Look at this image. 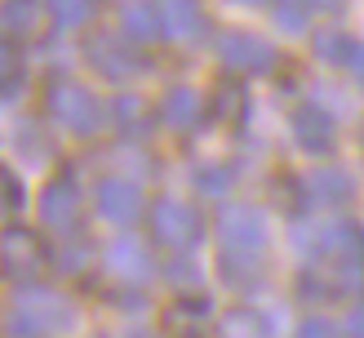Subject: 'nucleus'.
<instances>
[{"mask_svg": "<svg viewBox=\"0 0 364 338\" xmlns=\"http://www.w3.org/2000/svg\"><path fill=\"white\" fill-rule=\"evenodd\" d=\"M351 174H342V169H316L311 174V196L320 205H342V201H351Z\"/></svg>", "mask_w": 364, "mask_h": 338, "instance_id": "17", "label": "nucleus"}, {"mask_svg": "<svg viewBox=\"0 0 364 338\" xmlns=\"http://www.w3.org/2000/svg\"><path fill=\"white\" fill-rule=\"evenodd\" d=\"M351 71H355V80L364 85V45L355 49V58H351Z\"/></svg>", "mask_w": 364, "mask_h": 338, "instance_id": "29", "label": "nucleus"}, {"mask_svg": "<svg viewBox=\"0 0 364 338\" xmlns=\"http://www.w3.org/2000/svg\"><path fill=\"white\" fill-rule=\"evenodd\" d=\"M89 63H94L102 76H112V80H124V76H134V71L142 67V58L134 53V45H129L124 31L94 36V41H89Z\"/></svg>", "mask_w": 364, "mask_h": 338, "instance_id": "8", "label": "nucleus"}, {"mask_svg": "<svg viewBox=\"0 0 364 338\" xmlns=\"http://www.w3.org/2000/svg\"><path fill=\"white\" fill-rule=\"evenodd\" d=\"M160 23H165V36L173 41H200L205 36V14H200L196 0H156Z\"/></svg>", "mask_w": 364, "mask_h": 338, "instance_id": "12", "label": "nucleus"}, {"mask_svg": "<svg viewBox=\"0 0 364 338\" xmlns=\"http://www.w3.org/2000/svg\"><path fill=\"white\" fill-rule=\"evenodd\" d=\"M102 263H107V272H112L116 280H129V285L151 280V249L142 245V241H134V236L112 241V245H107V254H102Z\"/></svg>", "mask_w": 364, "mask_h": 338, "instance_id": "9", "label": "nucleus"}, {"mask_svg": "<svg viewBox=\"0 0 364 338\" xmlns=\"http://www.w3.org/2000/svg\"><path fill=\"white\" fill-rule=\"evenodd\" d=\"M218 58H223L231 71L258 76V71L276 67V49H271V41H262V36H253V31H227L223 41H218Z\"/></svg>", "mask_w": 364, "mask_h": 338, "instance_id": "6", "label": "nucleus"}, {"mask_svg": "<svg viewBox=\"0 0 364 338\" xmlns=\"http://www.w3.org/2000/svg\"><path fill=\"white\" fill-rule=\"evenodd\" d=\"M302 5L316 14H333V9H342V0H302Z\"/></svg>", "mask_w": 364, "mask_h": 338, "instance_id": "28", "label": "nucleus"}, {"mask_svg": "<svg viewBox=\"0 0 364 338\" xmlns=\"http://www.w3.org/2000/svg\"><path fill=\"white\" fill-rule=\"evenodd\" d=\"M45 14H49L45 0H5V5H0V23L18 36H36L45 23Z\"/></svg>", "mask_w": 364, "mask_h": 338, "instance_id": "16", "label": "nucleus"}, {"mask_svg": "<svg viewBox=\"0 0 364 338\" xmlns=\"http://www.w3.org/2000/svg\"><path fill=\"white\" fill-rule=\"evenodd\" d=\"M45 9L53 18V27L71 31V27H85L94 18V0H45Z\"/></svg>", "mask_w": 364, "mask_h": 338, "instance_id": "19", "label": "nucleus"}, {"mask_svg": "<svg viewBox=\"0 0 364 338\" xmlns=\"http://www.w3.org/2000/svg\"><path fill=\"white\" fill-rule=\"evenodd\" d=\"M276 320H267V312L258 307H235L223 320V338H276Z\"/></svg>", "mask_w": 364, "mask_h": 338, "instance_id": "15", "label": "nucleus"}, {"mask_svg": "<svg viewBox=\"0 0 364 338\" xmlns=\"http://www.w3.org/2000/svg\"><path fill=\"white\" fill-rule=\"evenodd\" d=\"M120 31L129 36V41L147 45V41H160V36H165V23H160V9L151 0H129V5L120 9Z\"/></svg>", "mask_w": 364, "mask_h": 338, "instance_id": "13", "label": "nucleus"}, {"mask_svg": "<svg viewBox=\"0 0 364 338\" xmlns=\"http://www.w3.org/2000/svg\"><path fill=\"white\" fill-rule=\"evenodd\" d=\"M218 241H223V258L262 263L267 241H271L267 213L258 205H223V213H218Z\"/></svg>", "mask_w": 364, "mask_h": 338, "instance_id": "2", "label": "nucleus"}, {"mask_svg": "<svg viewBox=\"0 0 364 338\" xmlns=\"http://www.w3.org/2000/svg\"><path fill=\"white\" fill-rule=\"evenodd\" d=\"M196 187L209 191V196H223V191L231 187V169H223V165H205V169L196 174Z\"/></svg>", "mask_w": 364, "mask_h": 338, "instance_id": "22", "label": "nucleus"}, {"mask_svg": "<svg viewBox=\"0 0 364 338\" xmlns=\"http://www.w3.org/2000/svg\"><path fill=\"white\" fill-rule=\"evenodd\" d=\"M347 338H364V307H355L347 316Z\"/></svg>", "mask_w": 364, "mask_h": 338, "instance_id": "26", "label": "nucleus"}, {"mask_svg": "<svg viewBox=\"0 0 364 338\" xmlns=\"http://www.w3.org/2000/svg\"><path fill=\"white\" fill-rule=\"evenodd\" d=\"M142 116H147V107H142V98L138 94H124V98H116V120H120V130H138L142 125Z\"/></svg>", "mask_w": 364, "mask_h": 338, "instance_id": "21", "label": "nucleus"}, {"mask_svg": "<svg viewBox=\"0 0 364 338\" xmlns=\"http://www.w3.org/2000/svg\"><path fill=\"white\" fill-rule=\"evenodd\" d=\"M23 63H18V49L9 45V36H0V85H14Z\"/></svg>", "mask_w": 364, "mask_h": 338, "instance_id": "23", "label": "nucleus"}, {"mask_svg": "<svg viewBox=\"0 0 364 338\" xmlns=\"http://www.w3.org/2000/svg\"><path fill=\"white\" fill-rule=\"evenodd\" d=\"M18 201H23V183H18L9 169H0V213L18 209Z\"/></svg>", "mask_w": 364, "mask_h": 338, "instance_id": "24", "label": "nucleus"}, {"mask_svg": "<svg viewBox=\"0 0 364 338\" xmlns=\"http://www.w3.org/2000/svg\"><path fill=\"white\" fill-rule=\"evenodd\" d=\"M98 213L107 223H134L142 213V191L138 183H129V178H102L98 183Z\"/></svg>", "mask_w": 364, "mask_h": 338, "instance_id": "10", "label": "nucleus"}, {"mask_svg": "<svg viewBox=\"0 0 364 338\" xmlns=\"http://www.w3.org/2000/svg\"><path fill=\"white\" fill-rule=\"evenodd\" d=\"M76 325V312L63 294H49V290H23L9 307V334L18 338H49V334H63Z\"/></svg>", "mask_w": 364, "mask_h": 338, "instance_id": "1", "label": "nucleus"}, {"mask_svg": "<svg viewBox=\"0 0 364 338\" xmlns=\"http://www.w3.org/2000/svg\"><path fill=\"white\" fill-rule=\"evenodd\" d=\"M49 263V249L45 241H36L27 227H9L5 236H0V272L14 276V280H31L41 276Z\"/></svg>", "mask_w": 364, "mask_h": 338, "instance_id": "5", "label": "nucleus"}, {"mask_svg": "<svg viewBox=\"0 0 364 338\" xmlns=\"http://www.w3.org/2000/svg\"><path fill=\"white\" fill-rule=\"evenodd\" d=\"M151 231H156V241L165 245V249H173V254H191V249L200 245V231H205V223H200L196 205L165 196V201L151 209Z\"/></svg>", "mask_w": 364, "mask_h": 338, "instance_id": "3", "label": "nucleus"}, {"mask_svg": "<svg viewBox=\"0 0 364 338\" xmlns=\"http://www.w3.org/2000/svg\"><path fill=\"white\" fill-rule=\"evenodd\" d=\"M240 5H258V0H240Z\"/></svg>", "mask_w": 364, "mask_h": 338, "instance_id": "30", "label": "nucleus"}, {"mask_svg": "<svg viewBox=\"0 0 364 338\" xmlns=\"http://www.w3.org/2000/svg\"><path fill=\"white\" fill-rule=\"evenodd\" d=\"M298 338H338V325L329 316H306L298 325Z\"/></svg>", "mask_w": 364, "mask_h": 338, "instance_id": "25", "label": "nucleus"}, {"mask_svg": "<svg viewBox=\"0 0 364 338\" xmlns=\"http://www.w3.org/2000/svg\"><path fill=\"white\" fill-rule=\"evenodd\" d=\"M49 116H53V125H63L71 134H94L102 125V107L85 85L63 80V85L49 89Z\"/></svg>", "mask_w": 364, "mask_h": 338, "instance_id": "4", "label": "nucleus"}, {"mask_svg": "<svg viewBox=\"0 0 364 338\" xmlns=\"http://www.w3.org/2000/svg\"><path fill=\"white\" fill-rule=\"evenodd\" d=\"M80 213H85V201H80V187L71 183V178H53V183L45 187L41 196V223L49 231H76L80 223Z\"/></svg>", "mask_w": 364, "mask_h": 338, "instance_id": "7", "label": "nucleus"}, {"mask_svg": "<svg viewBox=\"0 0 364 338\" xmlns=\"http://www.w3.org/2000/svg\"><path fill=\"white\" fill-rule=\"evenodd\" d=\"M200 94L196 89H169V98L160 102V120L169 125V130H196V120H200Z\"/></svg>", "mask_w": 364, "mask_h": 338, "instance_id": "14", "label": "nucleus"}, {"mask_svg": "<svg viewBox=\"0 0 364 338\" xmlns=\"http://www.w3.org/2000/svg\"><path fill=\"white\" fill-rule=\"evenodd\" d=\"M355 41L347 31H338V27H329V31H320L316 36V58L320 63H333V67H351V58H355Z\"/></svg>", "mask_w": 364, "mask_h": 338, "instance_id": "18", "label": "nucleus"}, {"mask_svg": "<svg viewBox=\"0 0 364 338\" xmlns=\"http://www.w3.org/2000/svg\"><path fill=\"white\" fill-rule=\"evenodd\" d=\"M294 138H298L302 152L324 156L333 147V116L324 112V107H316V102H302L294 112Z\"/></svg>", "mask_w": 364, "mask_h": 338, "instance_id": "11", "label": "nucleus"}, {"mask_svg": "<svg viewBox=\"0 0 364 338\" xmlns=\"http://www.w3.org/2000/svg\"><path fill=\"white\" fill-rule=\"evenodd\" d=\"M169 280H178V285H196V280H200V272H191V267H187V263H178Z\"/></svg>", "mask_w": 364, "mask_h": 338, "instance_id": "27", "label": "nucleus"}, {"mask_svg": "<svg viewBox=\"0 0 364 338\" xmlns=\"http://www.w3.org/2000/svg\"><path fill=\"white\" fill-rule=\"evenodd\" d=\"M276 27L289 31V36L306 31V5H302V0H280V5H276Z\"/></svg>", "mask_w": 364, "mask_h": 338, "instance_id": "20", "label": "nucleus"}]
</instances>
